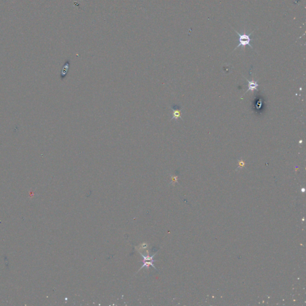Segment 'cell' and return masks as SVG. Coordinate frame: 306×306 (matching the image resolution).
Instances as JSON below:
<instances>
[{
    "label": "cell",
    "mask_w": 306,
    "mask_h": 306,
    "mask_svg": "<svg viewBox=\"0 0 306 306\" xmlns=\"http://www.w3.org/2000/svg\"><path fill=\"white\" fill-rule=\"evenodd\" d=\"M234 31L237 33V35H238V37H239V38H238V42H239V44L237 45V46L234 49V50L237 49L239 47L241 46L242 47H244L246 46H250V48L253 49V47L252 46L250 45V43L251 42L250 35H252V33L254 32V31L251 32L250 33H249V34H248V33H246V32H243V33H240L236 30H234Z\"/></svg>",
    "instance_id": "obj_1"
},
{
    "label": "cell",
    "mask_w": 306,
    "mask_h": 306,
    "mask_svg": "<svg viewBox=\"0 0 306 306\" xmlns=\"http://www.w3.org/2000/svg\"><path fill=\"white\" fill-rule=\"evenodd\" d=\"M140 254L142 257H143V261H143V264H143V266H142L140 268L139 271H140L142 269H144V267H146L147 269H148L149 266H152L155 270H157V269L155 268V267L154 266V264H153V262L154 261H155V260H154L153 259V258L157 254H154L152 256H149L148 254L147 256H144V255H142V254Z\"/></svg>",
    "instance_id": "obj_2"
},
{
    "label": "cell",
    "mask_w": 306,
    "mask_h": 306,
    "mask_svg": "<svg viewBox=\"0 0 306 306\" xmlns=\"http://www.w3.org/2000/svg\"><path fill=\"white\" fill-rule=\"evenodd\" d=\"M171 108L173 111L172 113V117L171 119V121L172 120H178L179 119H182L181 117V111L182 108L177 105H173L171 106Z\"/></svg>",
    "instance_id": "obj_3"
},
{
    "label": "cell",
    "mask_w": 306,
    "mask_h": 306,
    "mask_svg": "<svg viewBox=\"0 0 306 306\" xmlns=\"http://www.w3.org/2000/svg\"><path fill=\"white\" fill-rule=\"evenodd\" d=\"M70 66V62L69 60H67L63 66L62 71H61L60 77L62 80H64V78H65L68 72Z\"/></svg>",
    "instance_id": "obj_4"
},
{
    "label": "cell",
    "mask_w": 306,
    "mask_h": 306,
    "mask_svg": "<svg viewBox=\"0 0 306 306\" xmlns=\"http://www.w3.org/2000/svg\"><path fill=\"white\" fill-rule=\"evenodd\" d=\"M246 80L248 81V89L246 92V93H247L249 91H254V90H258L257 88H258V86H259V85H258V84L257 83V82L256 81H254V80L249 81L248 79H246Z\"/></svg>",
    "instance_id": "obj_5"
},
{
    "label": "cell",
    "mask_w": 306,
    "mask_h": 306,
    "mask_svg": "<svg viewBox=\"0 0 306 306\" xmlns=\"http://www.w3.org/2000/svg\"><path fill=\"white\" fill-rule=\"evenodd\" d=\"M147 247H148V244L147 243H142V244H140V245L138 247L137 250L138 251H140L141 250H144V249H147Z\"/></svg>",
    "instance_id": "obj_6"
},
{
    "label": "cell",
    "mask_w": 306,
    "mask_h": 306,
    "mask_svg": "<svg viewBox=\"0 0 306 306\" xmlns=\"http://www.w3.org/2000/svg\"><path fill=\"white\" fill-rule=\"evenodd\" d=\"M244 165H245V162H244L243 160H241L239 162V167H237V169H238L239 168H242L244 166Z\"/></svg>",
    "instance_id": "obj_7"
},
{
    "label": "cell",
    "mask_w": 306,
    "mask_h": 306,
    "mask_svg": "<svg viewBox=\"0 0 306 306\" xmlns=\"http://www.w3.org/2000/svg\"><path fill=\"white\" fill-rule=\"evenodd\" d=\"M178 181V176H172V183H176Z\"/></svg>",
    "instance_id": "obj_8"
}]
</instances>
